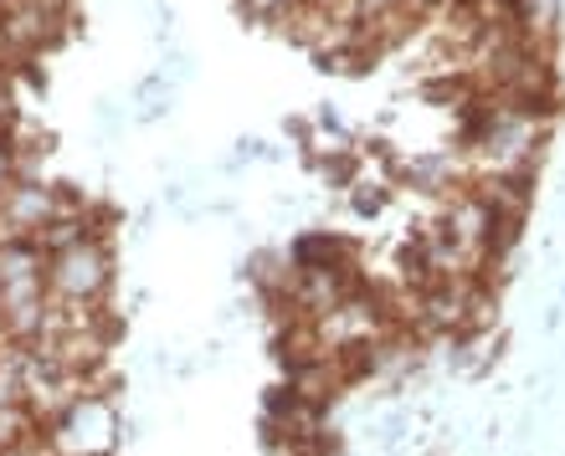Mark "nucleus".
Segmentation results:
<instances>
[{"mask_svg":"<svg viewBox=\"0 0 565 456\" xmlns=\"http://www.w3.org/2000/svg\"><path fill=\"white\" fill-rule=\"evenodd\" d=\"M46 257L36 241H0V339L36 344L46 328Z\"/></svg>","mask_w":565,"mask_h":456,"instance_id":"nucleus-1","label":"nucleus"},{"mask_svg":"<svg viewBox=\"0 0 565 456\" xmlns=\"http://www.w3.org/2000/svg\"><path fill=\"white\" fill-rule=\"evenodd\" d=\"M31 436H42V426L31 421L26 405H0V452H11V446L31 442Z\"/></svg>","mask_w":565,"mask_h":456,"instance_id":"nucleus-4","label":"nucleus"},{"mask_svg":"<svg viewBox=\"0 0 565 456\" xmlns=\"http://www.w3.org/2000/svg\"><path fill=\"white\" fill-rule=\"evenodd\" d=\"M67 200H73V195L57 191V185L15 175L11 185L0 191V241H31L46 221H57Z\"/></svg>","mask_w":565,"mask_h":456,"instance_id":"nucleus-3","label":"nucleus"},{"mask_svg":"<svg viewBox=\"0 0 565 456\" xmlns=\"http://www.w3.org/2000/svg\"><path fill=\"white\" fill-rule=\"evenodd\" d=\"M350 206L360 210V216H375V210L386 206V191H381V185H365V180H360V185H350Z\"/></svg>","mask_w":565,"mask_h":456,"instance_id":"nucleus-5","label":"nucleus"},{"mask_svg":"<svg viewBox=\"0 0 565 456\" xmlns=\"http://www.w3.org/2000/svg\"><path fill=\"white\" fill-rule=\"evenodd\" d=\"M242 6H247L253 15H263V21H278V15L294 6V0H242Z\"/></svg>","mask_w":565,"mask_h":456,"instance_id":"nucleus-6","label":"nucleus"},{"mask_svg":"<svg viewBox=\"0 0 565 456\" xmlns=\"http://www.w3.org/2000/svg\"><path fill=\"white\" fill-rule=\"evenodd\" d=\"M114 287V257H108L104 236H88L67 251L46 257V293L57 303H77V308H98Z\"/></svg>","mask_w":565,"mask_h":456,"instance_id":"nucleus-2","label":"nucleus"},{"mask_svg":"<svg viewBox=\"0 0 565 456\" xmlns=\"http://www.w3.org/2000/svg\"><path fill=\"white\" fill-rule=\"evenodd\" d=\"M11 118H15V108H11V83H6V67H0V133H11Z\"/></svg>","mask_w":565,"mask_h":456,"instance_id":"nucleus-7","label":"nucleus"}]
</instances>
